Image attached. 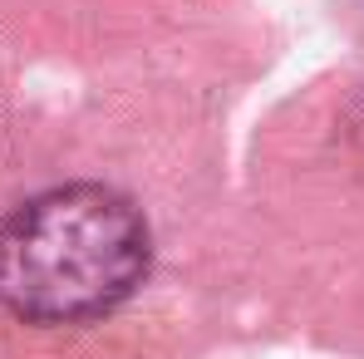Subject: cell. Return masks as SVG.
Returning <instances> with one entry per match:
<instances>
[{"instance_id": "obj_1", "label": "cell", "mask_w": 364, "mask_h": 359, "mask_svg": "<svg viewBox=\"0 0 364 359\" xmlns=\"http://www.w3.org/2000/svg\"><path fill=\"white\" fill-rule=\"evenodd\" d=\"M143 212L99 182L30 197L0 222V305L35 325L109 315L148 276Z\"/></svg>"}]
</instances>
